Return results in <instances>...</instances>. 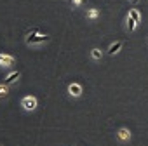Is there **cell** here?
Instances as JSON below:
<instances>
[{"label":"cell","mask_w":148,"mask_h":146,"mask_svg":"<svg viewBox=\"0 0 148 146\" xmlns=\"http://www.w3.org/2000/svg\"><path fill=\"white\" fill-rule=\"evenodd\" d=\"M49 42V37L47 35H40L38 30H32L26 37V44L28 45H38V44H45Z\"/></svg>","instance_id":"cell-1"},{"label":"cell","mask_w":148,"mask_h":146,"mask_svg":"<svg viewBox=\"0 0 148 146\" xmlns=\"http://www.w3.org/2000/svg\"><path fill=\"white\" fill-rule=\"evenodd\" d=\"M21 106L26 110V111H33L37 108V98L35 96H25L23 101H21Z\"/></svg>","instance_id":"cell-2"},{"label":"cell","mask_w":148,"mask_h":146,"mask_svg":"<svg viewBox=\"0 0 148 146\" xmlns=\"http://www.w3.org/2000/svg\"><path fill=\"white\" fill-rule=\"evenodd\" d=\"M68 92H70V96H73V98H79V96L82 94V87H80L79 84H71V85H68Z\"/></svg>","instance_id":"cell-3"},{"label":"cell","mask_w":148,"mask_h":146,"mask_svg":"<svg viewBox=\"0 0 148 146\" xmlns=\"http://www.w3.org/2000/svg\"><path fill=\"white\" fill-rule=\"evenodd\" d=\"M19 77H21V73H19V71H12L11 75H7V78L4 80V84H5V85H11V84H14Z\"/></svg>","instance_id":"cell-4"},{"label":"cell","mask_w":148,"mask_h":146,"mask_svg":"<svg viewBox=\"0 0 148 146\" xmlns=\"http://www.w3.org/2000/svg\"><path fill=\"white\" fill-rule=\"evenodd\" d=\"M14 64V57L9 54H2V61H0V66H11Z\"/></svg>","instance_id":"cell-5"},{"label":"cell","mask_w":148,"mask_h":146,"mask_svg":"<svg viewBox=\"0 0 148 146\" xmlns=\"http://www.w3.org/2000/svg\"><path fill=\"white\" fill-rule=\"evenodd\" d=\"M117 136H119V139H122V141H127V139H131V132H129V129H119Z\"/></svg>","instance_id":"cell-6"},{"label":"cell","mask_w":148,"mask_h":146,"mask_svg":"<svg viewBox=\"0 0 148 146\" xmlns=\"http://www.w3.org/2000/svg\"><path fill=\"white\" fill-rule=\"evenodd\" d=\"M122 45H124L122 42H115L113 45H110V49H108V54H110V56H113V54H117V52H119V50L122 49Z\"/></svg>","instance_id":"cell-7"},{"label":"cell","mask_w":148,"mask_h":146,"mask_svg":"<svg viewBox=\"0 0 148 146\" xmlns=\"http://www.w3.org/2000/svg\"><path fill=\"white\" fill-rule=\"evenodd\" d=\"M129 16H131L136 23H139V21H141V16H139V12H138L136 9H131V11H129Z\"/></svg>","instance_id":"cell-8"},{"label":"cell","mask_w":148,"mask_h":146,"mask_svg":"<svg viewBox=\"0 0 148 146\" xmlns=\"http://www.w3.org/2000/svg\"><path fill=\"white\" fill-rule=\"evenodd\" d=\"M136 25H138V23H136V21H134V19L131 18V16H129V18H127V28H129V31H134Z\"/></svg>","instance_id":"cell-9"},{"label":"cell","mask_w":148,"mask_h":146,"mask_svg":"<svg viewBox=\"0 0 148 146\" xmlns=\"http://www.w3.org/2000/svg\"><path fill=\"white\" fill-rule=\"evenodd\" d=\"M9 91H7V85L5 84H0V98H7Z\"/></svg>","instance_id":"cell-10"},{"label":"cell","mask_w":148,"mask_h":146,"mask_svg":"<svg viewBox=\"0 0 148 146\" xmlns=\"http://www.w3.org/2000/svg\"><path fill=\"white\" fill-rule=\"evenodd\" d=\"M91 54H92V57H94V59H101V57H103V52H101L99 49H92V52H91Z\"/></svg>","instance_id":"cell-11"},{"label":"cell","mask_w":148,"mask_h":146,"mask_svg":"<svg viewBox=\"0 0 148 146\" xmlns=\"http://www.w3.org/2000/svg\"><path fill=\"white\" fill-rule=\"evenodd\" d=\"M87 18H89V19H94V18H98V11H96V9H91V11L87 12Z\"/></svg>","instance_id":"cell-12"},{"label":"cell","mask_w":148,"mask_h":146,"mask_svg":"<svg viewBox=\"0 0 148 146\" xmlns=\"http://www.w3.org/2000/svg\"><path fill=\"white\" fill-rule=\"evenodd\" d=\"M73 4H75V5H80V4H82V0H73Z\"/></svg>","instance_id":"cell-13"},{"label":"cell","mask_w":148,"mask_h":146,"mask_svg":"<svg viewBox=\"0 0 148 146\" xmlns=\"http://www.w3.org/2000/svg\"><path fill=\"white\" fill-rule=\"evenodd\" d=\"M0 61H2V54H0Z\"/></svg>","instance_id":"cell-14"},{"label":"cell","mask_w":148,"mask_h":146,"mask_svg":"<svg viewBox=\"0 0 148 146\" xmlns=\"http://www.w3.org/2000/svg\"><path fill=\"white\" fill-rule=\"evenodd\" d=\"M132 2H138V0H132Z\"/></svg>","instance_id":"cell-15"},{"label":"cell","mask_w":148,"mask_h":146,"mask_svg":"<svg viewBox=\"0 0 148 146\" xmlns=\"http://www.w3.org/2000/svg\"><path fill=\"white\" fill-rule=\"evenodd\" d=\"M0 146H2V144H0Z\"/></svg>","instance_id":"cell-16"}]
</instances>
